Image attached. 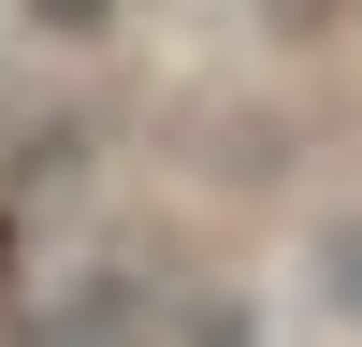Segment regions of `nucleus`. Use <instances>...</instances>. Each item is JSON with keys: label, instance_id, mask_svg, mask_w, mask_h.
I'll return each instance as SVG.
<instances>
[{"label": "nucleus", "instance_id": "nucleus-1", "mask_svg": "<svg viewBox=\"0 0 362 347\" xmlns=\"http://www.w3.org/2000/svg\"><path fill=\"white\" fill-rule=\"evenodd\" d=\"M319 289H334V318H362V217L319 231Z\"/></svg>", "mask_w": 362, "mask_h": 347}, {"label": "nucleus", "instance_id": "nucleus-2", "mask_svg": "<svg viewBox=\"0 0 362 347\" xmlns=\"http://www.w3.org/2000/svg\"><path fill=\"white\" fill-rule=\"evenodd\" d=\"M15 15H29V29H102L116 0H15Z\"/></svg>", "mask_w": 362, "mask_h": 347}]
</instances>
